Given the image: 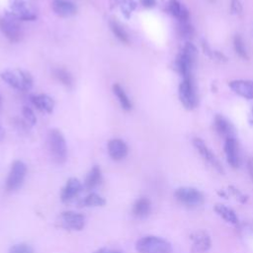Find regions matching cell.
<instances>
[{
	"mask_svg": "<svg viewBox=\"0 0 253 253\" xmlns=\"http://www.w3.org/2000/svg\"><path fill=\"white\" fill-rule=\"evenodd\" d=\"M138 253H171V243L159 236L146 235L139 238L135 243Z\"/></svg>",
	"mask_w": 253,
	"mask_h": 253,
	"instance_id": "1",
	"label": "cell"
},
{
	"mask_svg": "<svg viewBox=\"0 0 253 253\" xmlns=\"http://www.w3.org/2000/svg\"><path fill=\"white\" fill-rule=\"evenodd\" d=\"M175 199L182 205L189 208H197L204 204L205 196L197 188L183 186L179 187L174 192Z\"/></svg>",
	"mask_w": 253,
	"mask_h": 253,
	"instance_id": "2",
	"label": "cell"
},
{
	"mask_svg": "<svg viewBox=\"0 0 253 253\" xmlns=\"http://www.w3.org/2000/svg\"><path fill=\"white\" fill-rule=\"evenodd\" d=\"M48 147L52 159L56 163H63L67 157V147L63 134L58 129H51L48 133Z\"/></svg>",
	"mask_w": 253,
	"mask_h": 253,
	"instance_id": "3",
	"label": "cell"
},
{
	"mask_svg": "<svg viewBox=\"0 0 253 253\" xmlns=\"http://www.w3.org/2000/svg\"><path fill=\"white\" fill-rule=\"evenodd\" d=\"M0 76L8 85L18 90H29L33 86L32 75L23 70H6Z\"/></svg>",
	"mask_w": 253,
	"mask_h": 253,
	"instance_id": "4",
	"label": "cell"
},
{
	"mask_svg": "<svg viewBox=\"0 0 253 253\" xmlns=\"http://www.w3.org/2000/svg\"><path fill=\"white\" fill-rule=\"evenodd\" d=\"M179 98L183 106L188 110H192L197 106V96L192 76L184 77L181 82L179 86Z\"/></svg>",
	"mask_w": 253,
	"mask_h": 253,
	"instance_id": "5",
	"label": "cell"
},
{
	"mask_svg": "<svg viewBox=\"0 0 253 253\" xmlns=\"http://www.w3.org/2000/svg\"><path fill=\"white\" fill-rule=\"evenodd\" d=\"M27 166L23 161L17 160L12 164L11 170L6 180V189L8 191H16L18 190L26 177Z\"/></svg>",
	"mask_w": 253,
	"mask_h": 253,
	"instance_id": "6",
	"label": "cell"
},
{
	"mask_svg": "<svg viewBox=\"0 0 253 253\" xmlns=\"http://www.w3.org/2000/svg\"><path fill=\"white\" fill-rule=\"evenodd\" d=\"M10 17L16 20L22 21H34L36 19V13L34 9L25 0H9Z\"/></svg>",
	"mask_w": 253,
	"mask_h": 253,
	"instance_id": "7",
	"label": "cell"
},
{
	"mask_svg": "<svg viewBox=\"0 0 253 253\" xmlns=\"http://www.w3.org/2000/svg\"><path fill=\"white\" fill-rule=\"evenodd\" d=\"M193 144H194L195 148L198 150V152L200 153V155L202 156V158L206 162H208L216 172H218L220 174L224 173V170H223V167H222L221 163L219 162L217 157L209 148V146L206 144V142L202 138L195 137L193 139Z\"/></svg>",
	"mask_w": 253,
	"mask_h": 253,
	"instance_id": "8",
	"label": "cell"
},
{
	"mask_svg": "<svg viewBox=\"0 0 253 253\" xmlns=\"http://www.w3.org/2000/svg\"><path fill=\"white\" fill-rule=\"evenodd\" d=\"M0 31L12 42H18L22 40V28L18 20L13 17L0 18Z\"/></svg>",
	"mask_w": 253,
	"mask_h": 253,
	"instance_id": "9",
	"label": "cell"
},
{
	"mask_svg": "<svg viewBox=\"0 0 253 253\" xmlns=\"http://www.w3.org/2000/svg\"><path fill=\"white\" fill-rule=\"evenodd\" d=\"M192 241L191 250L194 253H203L211 247V239L210 234L205 230H197L190 235Z\"/></svg>",
	"mask_w": 253,
	"mask_h": 253,
	"instance_id": "10",
	"label": "cell"
},
{
	"mask_svg": "<svg viewBox=\"0 0 253 253\" xmlns=\"http://www.w3.org/2000/svg\"><path fill=\"white\" fill-rule=\"evenodd\" d=\"M59 219L61 224L65 228H69L72 230H81L85 225L84 215L73 211L61 212Z\"/></svg>",
	"mask_w": 253,
	"mask_h": 253,
	"instance_id": "11",
	"label": "cell"
},
{
	"mask_svg": "<svg viewBox=\"0 0 253 253\" xmlns=\"http://www.w3.org/2000/svg\"><path fill=\"white\" fill-rule=\"evenodd\" d=\"M224 152H225L227 163L232 168H238L240 165V156H239L238 144L234 137H229L225 139Z\"/></svg>",
	"mask_w": 253,
	"mask_h": 253,
	"instance_id": "12",
	"label": "cell"
},
{
	"mask_svg": "<svg viewBox=\"0 0 253 253\" xmlns=\"http://www.w3.org/2000/svg\"><path fill=\"white\" fill-rule=\"evenodd\" d=\"M229 87L239 96L251 100L253 99V81L238 79L229 82Z\"/></svg>",
	"mask_w": 253,
	"mask_h": 253,
	"instance_id": "13",
	"label": "cell"
},
{
	"mask_svg": "<svg viewBox=\"0 0 253 253\" xmlns=\"http://www.w3.org/2000/svg\"><path fill=\"white\" fill-rule=\"evenodd\" d=\"M82 191V184L76 178H70L67 180L64 188L61 191V201L69 202L73 198H75Z\"/></svg>",
	"mask_w": 253,
	"mask_h": 253,
	"instance_id": "14",
	"label": "cell"
},
{
	"mask_svg": "<svg viewBox=\"0 0 253 253\" xmlns=\"http://www.w3.org/2000/svg\"><path fill=\"white\" fill-rule=\"evenodd\" d=\"M54 13L60 17H71L76 14L77 7L68 0H53L51 4Z\"/></svg>",
	"mask_w": 253,
	"mask_h": 253,
	"instance_id": "15",
	"label": "cell"
},
{
	"mask_svg": "<svg viewBox=\"0 0 253 253\" xmlns=\"http://www.w3.org/2000/svg\"><path fill=\"white\" fill-rule=\"evenodd\" d=\"M108 152L112 159L119 161L126 156L127 146L122 139L114 138L108 143Z\"/></svg>",
	"mask_w": 253,
	"mask_h": 253,
	"instance_id": "16",
	"label": "cell"
},
{
	"mask_svg": "<svg viewBox=\"0 0 253 253\" xmlns=\"http://www.w3.org/2000/svg\"><path fill=\"white\" fill-rule=\"evenodd\" d=\"M214 127L217 133L221 136H224L225 139L234 137V128L232 125L220 115H217L214 118Z\"/></svg>",
	"mask_w": 253,
	"mask_h": 253,
	"instance_id": "17",
	"label": "cell"
},
{
	"mask_svg": "<svg viewBox=\"0 0 253 253\" xmlns=\"http://www.w3.org/2000/svg\"><path fill=\"white\" fill-rule=\"evenodd\" d=\"M214 211L217 215H219L223 220L230 224H237L238 223V216L236 212L229 207L224 204H215L213 207Z\"/></svg>",
	"mask_w": 253,
	"mask_h": 253,
	"instance_id": "18",
	"label": "cell"
},
{
	"mask_svg": "<svg viewBox=\"0 0 253 253\" xmlns=\"http://www.w3.org/2000/svg\"><path fill=\"white\" fill-rule=\"evenodd\" d=\"M150 211H151V203L145 197H141L137 199L132 207V213L137 218H145L146 216L149 215Z\"/></svg>",
	"mask_w": 253,
	"mask_h": 253,
	"instance_id": "19",
	"label": "cell"
},
{
	"mask_svg": "<svg viewBox=\"0 0 253 253\" xmlns=\"http://www.w3.org/2000/svg\"><path fill=\"white\" fill-rule=\"evenodd\" d=\"M31 99H32L33 104L40 111H42V112H45V113H51L52 112L53 107H54V102L47 95L41 94V95H37V96H32Z\"/></svg>",
	"mask_w": 253,
	"mask_h": 253,
	"instance_id": "20",
	"label": "cell"
},
{
	"mask_svg": "<svg viewBox=\"0 0 253 253\" xmlns=\"http://www.w3.org/2000/svg\"><path fill=\"white\" fill-rule=\"evenodd\" d=\"M101 180H102L101 170L99 166H94L87 174L84 182V186L87 190H92L101 183Z\"/></svg>",
	"mask_w": 253,
	"mask_h": 253,
	"instance_id": "21",
	"label": "cell"
},
{
	"mask_svg": "<svg viewBox=\"0 0 253 253\" xmlns=\"http://www.w3.org/2000/svg\"><path fill=\"white\" fill-rule=\"evenodd\" d=\"M168 10L174 17L178 18L181 22L187 21L189 18V13L187 9L177 0H170L168 4Z\"/></svg>",
	"mask_w": 253,
	"mask_h": 253,
	"instance_id": "22",
	"label": "cell"
},
{
	"mask_svg": "<svg viewBox=\"0 0 253 253\" xmlns=\"http://www.w3.org/2000/svg\"><path fill=\"white\" fill-rule=\"evenodd\" d=\"M105 204H106L105 199L95 193L89 194L80 202V205L84 207H102Z\"/></svg>",
	"mask_w": 253,
	"mask_h": 253,
	"instance_id": "23",
	"label": "cell"
},
{
	"mask_svg": "<svg viewBox=\"0 0 253 253\" xmlns=\"http://www.w3.org/2000/svg\"><path fill=\"white\" fill-rule=\"evenodd\" d=\"M113 90H114V93L116 94V96L118 97L122 108L126 111H129L131 109V103H130L128 97L126 96V92L124 91V89L119 84H115L113 86Z\"/></svg>",
	"mask_w": 253,
	"mask_h": 253,
	"instance_id": "24",
	"label": "cell"
},
{
	"mask_svg": "<svg viewBox=\"0 0 253 253\" xmlns=\"http://www.w3.org/2000/svg\"><path fill=\"white\" fill-rule=\"evenodd\" d=\"M53 76L66 87H71L73 85L72 76L63 68H55L53 70Z\"/></svg>",
	"mask_w": 253,
	"mask_h": 253,
	"instance_id": "25",
	"label": "cell"
},
{
	"mask_svg": "<svg viewBox=\"0 0 253 253\" xmlns=\"http://www.w3.org/2000/svg\"><path fill=\"white\" fill-rule=\"evenodd\" d=\"M110 27H111V30L113 31L114 35L122 42H125V43H127L128 42V37H127V34L126 33V31L123 29V27L115 20H112L110 22Z\"/></svg>",
	"mask_w": 253,
	"mask_h": 253,
	"instance_id": "26",
	"label": "cell"
},
{
	"mask_svg": "<svg viewBox=\"0 0 253 253\" xmlns=\"http://www.w3.org/2000/svg\"><path fill=\"white\" fill-rule=\"evenodd\" d=\"M233 46H234V49L236 51V53L244 58V59H248V54H247V51H246V48H245V44H244V42L242 40V38L239 36V35H236L234 37V40H233Z\"/></svg>",
	"mask_w": 253,
	"mask_h": 253,
	"instance_id": "27",
	"label": "cell"
},
{
	"mask_svg": "<svg viewBox=\"0 0 253 253\" xmlns=\"http://www.w3.org/2000/svg\"><path fill=\"white\" fill-rule=\"evenodd\" d=\"M182 53L185 55V57L194 65L197 59V55H198V51L196 46L191 43V42H187L183 48Z\"/></svg>",
	"mask_w": 253,
	"mask_h": 253,
	"instance_id": "28",
	"label": "cell"
},
{
	"mask_svg": "<svg viewBox=\"0 0 253 253\" xmlns=\"http://www.w3.org/2000/svg\"><path fill=\"white\" fill-rule=\"evenodd\" d=\"M9 253H34V250L30 245L26 243H19L13 245L10 248Z\"/></svg>",
	"mask_w": 253,
	"mask_h": 253,
	"instance_id": "29",
	"label": "cell"
},
{
	"mask_svg": "<svg viewBox=\"0 0 253 253\" xmlns=\"http://www.w3.org/2000/svg\"><path fill=\"white\" fill-rule=\"evenodd\" d=\"M23 115H24V118H25L27 124H29L31 126H34L37 123V118H36L33 110L30 109L29 107H24L23 108Z\"/></svg>",
	"mask_w": 253,
	"mask_h": 253,
	"instance_id": "30",
	"label": "cell"
},
{
	"mask_svg": "<svg viewBox=\"0 0 253 253\" xmlns=\"http://www.w3.org/2000/svg\"><path fill=\"white\" fill-rule=\"evenodd\" d=\"M229 192L240 202V203H242V204H244V203H246L247 202V196H245L242 192H240V190H238L237 188H235V187H233V186H229Z\"/></svg>",
	"mask_w": 253,
	"mask_h": 253,
	"instance_id": "31",
	"label": "cell"
},
{
	"mask_svg": "<svg viewBox=\"0 0 253 253\" xmlns=\"http://www.w3.org/2000/svg\"><path fill=\"white\" fill-rule=\"evenodd\" d=\"M180 31H181V34L185 37H190L193 34V28L189 24H187L186 21L181 22Z\"/></svg>",
	"mask_w": 253,
	"mask_h": 253,
	"instance_id": "32",
	"label": "cell"
},
{
	"mask_svg": "<svg viewBox=\"0 0 253 253\" xmlns=\"http://www.w3.org/2000/svg\"><path fill=\"white\" fill-rule=\"evenodd\" d=\"M230 10L232 14H239L242 11V5L240 0H231L230 2Z\"/></svg>",
	"mask_w": 253,
	"mask_h": 253,
	"instance_id": "33",
	"label": "cell"
},
{
	"mask_svg": "<svg viewBox=\"0 0 253 253\" xmlns=\"http://www.w3.org/2000/svg\"><path fill=\"white\" fill-rule=\"evenodd\" d=\"M247 170H248L249 176L251 177V179L253 181V158L252 157H250L247 160Z\"/></svg>",
	"mask_w": 253,
	"mask_h": 253,
	"instance_id": "34",
	"label": "cell"
},
{
	"mask_svg": "<svg viewBox=\"0 0 253 253\" xmlns=\"http://www.w3.org/2000/svg\"><path fill=\"white\" fill-rule=\"evenodd\" d=\"M141 4H142L144 7L151 8V7L155 6V0H141Z\"/></svg>",
	"mask_w": 253,
	"mask_h": 253,
	"instance_id": "35",
	"label": "cell"
},
{
	"mask_svg": "<svg viewBox=\"0 0 253 253\" xmlns=\"http://www.w3.org/2000/svg\"><path fill=\"white\" fill-rule=\"evenodd\" d=\"M95 253H122V252H120V251H117V250H112V249L102 248V249H99V250H97Z\"/></svg>",
	"mask_w": 253,
	"mask_h": 253,
	"instance_id": "36",
	"label": "cell"
},
{
	"mask_svg": "<svg viewBox=\"0 0 253 253\" xmlns=\"http://www.w3.org/2000/svg\"><path fill=\"white\" fill-rule=\"evenodd\" d=\"M3 137V130H2V127L0 126V139Z\"/></svg>",
	"mask_w": 253,
	"mask_h": 253,
	"instance_id": "37",
	"label": "cell"
},
{
	"mask_svg": "<svg viewBox=\"0 0 253 253\" xmlns=\"http://www.w3.org/2000/svg\"><path fill=\"white\" fill-rule=\"evenodd\" d=\"M1 101H2V100H1V96H0V106H1Z\"/></svg>",
	"mask_w": 253,
	"mask_h": 253,
	"instance_id": "38",
	"label": "cell"
},
{
	"mask_svg": "<svg viewBox=\"0 0 253 253\" xmlns=\"http://www.w3.org/2000/svg\"><path fill=\"white\" fill-rule=\"evenodd\" d=\"M211 1H213V0H211Z\"/></svg>",
	"mask_w": 253,
	"mask_h": 253,
	"instance_id": "39",
	"label": "cell"
}]
</instances>
